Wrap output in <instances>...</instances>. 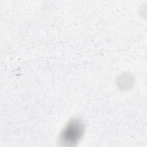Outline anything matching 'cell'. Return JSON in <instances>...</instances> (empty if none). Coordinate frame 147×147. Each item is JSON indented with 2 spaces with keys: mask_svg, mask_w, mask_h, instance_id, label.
<instances>
[{
  "mask_svg": "<svg viewBox=\"0 0 147 147\" xmlns=\"http://www.w3.org/2000/svg\"><path fill=\"white\" fill-rule=\"evenodd\" d=\"M85 128V123L82 119H70L60 133V142L64 146L75 145L83 137Z\"/></svg>",
  "mask_w": 147,
  "mask_h": 147,
  "instance_id": "cell-1",
  "label": "cell"
}]
</instances>
